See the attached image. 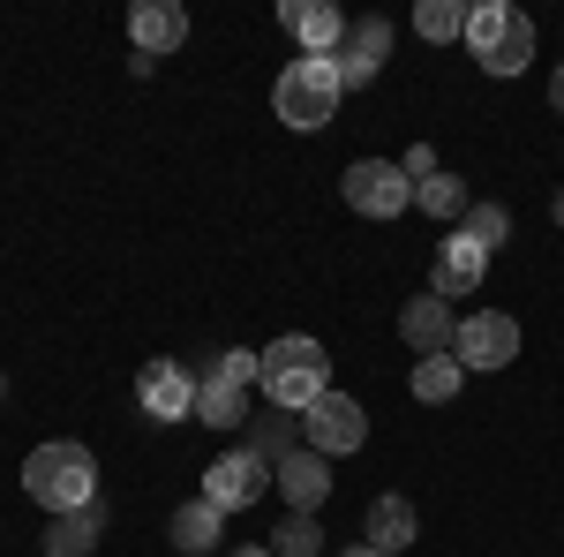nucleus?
Listing matches in <instances>:
<instances>
[{
  "mask_svg": "<svg viewBox=\"0 0 564 557\" xmlns=\"http://www.w3.org/2000/svg\"><path fill=\"white\" fill-rule=\"evenodd\" d=\"M459 234H475L481 249H505V242H512V212H505V204H467Z\"/></svg>",
  "mask_w": 564,
  "mask_h": 557,
  "instance_id": "nucleus-25",
  "label": "nucleus"
},
{
  "mask_svg": "<svg viewBox=\"0 0 564 557\" xmlns=\"http://www.w3.org/2000/svg\"><path fill=\"white\" fill-rule=\"evenodd\" d=\"M399 340L414 346L422 362H430V354H452V340H459V317H452V301H444V294H414L406 309H399Z\"/></svg>",
  "mask_w": 564,
  "mask_h": 557,
  "instance_id": "nucleus-12",
  "label": "nucleus"
},
{
  "mask_svg": "<svg viewBox=\"0 0 564 557\" xmlns=\"http://www.w3.org/2000/svg\"><path fill=\"white\" fill-rule=\"evenodd\" d=\"M384 61H391V23H384V15H354L347 45H339V84L369 90L377 76H384Z\"/></svg>",
  "mask_w": 564,
  "mask_h": 557,
  "instance_id": "nucleus-11",
  "label": "nucleus"
},
{
  "mask_svg": "<svg viewBox=\"0 0 564 557\" xmlns=\"http://www.w3.org/2000/svg\"><path fill=\"white\" fill-rule=\"evenodd\" d=\"M279 23L302 39V53H332V61H339V45H347V15H339L332 0H286Z\"/></svg>",
  "mask_w": 564,
  "mask_h": 557,
  "instance_id": "nucleus-15",
  "label": "nucleus"
},
{
  "mask_svg": "<svg viewBox=\"0 0 564 557\" xmlns=\"http://www.w3.org/2000/svg\"><path fill=\"white\" fill-rule=\"evenodd\" d=\"M414 527H422V513L406 505V497H369V543L377 550H391V557H406V543H414Z\"/></svg>",
  "mask_w": 564,
  "mask_h": 557,
  "instance_id": "nucleus-16",
  "label": "nucleus"
},
{
  "mask_svg": "<svg viewBox=\"0 0 564 557\" xmlns=\"http://www.w3.org/2000/svg\"><path fill=\"white\" fill-rule=\"evenodd\" d=\"M263 399L271 407H286V415H308L324 392H332V362H324V340H308V332H286V340L263 346Z\"/></svg>",
  "mask_w": 564,
  "mask_h": 557,
  "instance_id": "nucleus-2",
  "label": "nucleus"
},
{
  "mask_svg": "<svg viewBox=\"0 0 564 557\" xmlns=\"http://www.w3.org/2000/svg\"><path fill=\"white\" fill-rule=\"evenodd\" d=\"M129 39H135L143 61L181 53V45H188V8H174V0H135L129 8Z\"/></svg>",
  "mask_w": 564,
  "mask_h": 557,
  "instance_id": "nucleus-13",
  "label": "nucleus"
},
{
  "mask_svg": "<svg viewBox=\"0 0 564 557\" xmlns=\"http://www.w3.org/2000/svg\"><path fill=\"white\" fill-rule=\"evenodd\" d=\"M226 557H271V543H241V550H226Z\"/></svg>",
  "mask_w": 564,
  "mask_h": 557,
  "instance_id": "nucleus-28",
  "label": "nucleus"
},
{
  "mask_svg": "<svg viewBox=\"0 0 564 557\" xmlns=\"http://www.w3.org/2000/svg\"><path fill=\"white\" fill-rule=\"evenodd\" d=\"M339 557H391V550H377V543H354V550H339Z\"/></svg>",
  "mask_w": 564,
  "mask_h": 557,
  "instance_id": "nucleus-29",
  "label": "nucleus"
},
{
  "mask_svg": "<svg viewBox=\"0 0 564 557\" xmlns=\"http://www.w3.org/2000/svg\"><path fill=\"white\" fill-rule=\"evenodd\" d=\"M467 204H475V196H467V181H459V173L436 167L430 181H414V212H430L436 226H444V218H467Z\"/></svg>",
  "mask_w": 564,
  "mask_h": 557,
  "instance_id": "nucleus-21",
  "label": "nucleus"
},
{
  "mask_svg": "<svg viewBox=\"0 0 564 557\" xmlns=\"http://www.w3.org/2000/svg\"><path fill=\"white\" fill-rule=\"evenodd\" d=\"M459 369L475 377V369H505V362H520V324L505 317V309H475V317H459Z\"/></svg>",
  "mask_w": 564,
  "mask_h": 557,
  "instance_id": "nucleus-6",
  "label": "nucleus"
},
{
  "mask_svg": "<svg viewBox=\"0 0 564 557\" xmlns=\"http://www.w3.org/2000/svg\"><path fill=\"white\" fill-rule=\"evenodd\" d=\"M467 53H475L489 76H520L534 61V23H527L512 0H475L467 8Z\"/></svg>",
  "mask_w": 564,
  "mask_h": 557,
  "instance_id": "nucleus-4",
  "label": "nucleus"
},
{
  "mask_svg": "<svg viewBox=\"0 0 564 557\" xmlns=\"http://www.w3.org/2000/svg\"><path fill=\"white\" fill-rule=\"evenodd\" d=\"M481 279H489V249H481L475 234H459V226H452V234H444V242H436V271H430V294H444V301H467L481 287Z\"/></svg>",
  "mask_w": 564,
  "mask_h": 557,
  "instance_id": "nucleus-10",
  "label": "nucleus"
},
{
  "mask_svg": "<svg viewBox=\"0 0 564 557\" xmlns=\"http://www.w3.org/2000/svg\"><path fill=\"white\" fill-rule=\"evenodd\" d=\"M302 437H308V452L339 460V452H361L369 444V415H361V399H347V392H324L302 415Z\"/></svg>",
  "mask_w": 564,
  "mask_h": 557,
  "instance_id": "nucleus-7",
  "label": "nucleus"
},
{
  "mask_svg": "<svg viewBox=\"0 0 564 557\" xmlns=\"http://www.w3.org/2000/svg\"><path fill=\"white\" fill-rule=\"evenodd\" d=\"M135 407H143V422H188L196 415V369L188 362H143Z\"/></svg>",
  "mask_w": 564,
  "mask_h": 557,
  "instance_id": "nucleus-8",
  "label": "nucleus"
},
{
  "mask_svg": "<svg viewBox=\"0 0 564 557\" xmlns=\"http://www.w3.org/2000/svg\"><path fill=\"white\" fill-rule=\"evenodd\" d=\"M550 218H557V226H564V189H557V204H550Z\"/></svg>",
  "mask_w": 564,
  "mask_h": 557,
  "instance_id": "nucleus-30",
  "label": "nucleus"
},
{
  "mask_svg": "<svg viewBox=\"0 0 564 557\" xmlns=\"http://www.w3.org/2000/svg\"><path fill=\"white\" fill-rule=\"evenodd\" d=\"M399 167H406V181H430V173H436V151H430V143H414Z\"/></svg>",
  "mask_w": 564,
  "mask_h": 557,
  "instance_id": "nucleus-26",
  "label": "nucleus"
},
{
  "mask_svg": "<svg viewBox=\"0 0 564 557\" xmlns=\"http://www.w3.org/2000/svg\"><path fill=\"white\" fill-rule=\"evenodd\" d=\"M339 98H347V84H339V61L332 53H302V61H286L279 68V84H271V114L286 121V129H324L332 114H339Z\"/></svg>",
  "mask_w": 564,
  "mask_h": 557,
  "instance_id": "nucleus-3",
  "label": "nucleus"
},
{
  "mask_svg": "<svg viewBox=\"0 0 564 557\" xmlns=\"http://www.w3.org/2000/svg\"><path fill=\"white\" fill-rule=\"evenodd\" d=\"M98 527H106L98 505H90V513H61L53 527H45V557H90L98 550Z\"/></svg>",
  "mask_w": 564,
  "mask_h": 557,
  "instance_id": "nucleus-20",
  "label": "nucleus"
},
{
  "mask_svg": "<svg viewBox=\"0 0 564 557\" xmlns=\"http://www.w3.org/2000/svg\"><path fill=\"white\" fill-rule=\"evenodd\" d=\"M414 31H422L430 45L467 39V8H459V0H422V8H414Z\"/></svg>",
  "mask_w": 564,
  "mask_h": 557,
  "instance_id": "nucleus-24",
  "label": "nucleus"
},
{
  "mask_svg": "<svg viewBox=\"0 0 564 557\" xmlns=\"http://www.w3.org/2000/svg\"><path fill=\"white\" fill-rule=\"evenodd\" d=\"M271 557H324V527L316 513H286L271 527Z\"/></svg>",
  "mask_w": 564,
  "mask_h": 557,
  "instance_id": "nucleus-23",
  "label": "nucleus"
},
{
  "mask_svg": "<svg viewBox=\"0 0 564 557\" xmlns=\"http://www.w3.org/2000/svg\"><path fill=\"white\" fill-rule=\"evenodd\" d=\"M23 497H39L45 513H90L98 505V460H90L76 437H53L23 460Z\"/></svg>",
  "mask_w": 564,
  "mask_h": 557,
  "instance_id": "nucleus-1",
  "label": "nucleus"
},
{
  "mask_svg": "<svg viewBox=\"0 0 564 557\" xmlns=\"http://www.w3.org/2000/svg\"><path fill=\"white\" fill-rule=\"evenodd\" d=\"M241 429H249V452H257V460H271V468H279V460H294V452L308 444V437H302V422H294L286 407H271L263 422H241Z\"/></svg>",
  "mask_w": 564,
  "mask_h": 557,
  "instance_id": "nucleus-19",
  "label": "nucleus"
},
{
  "mask_svg": "<svg viewBox=\"0 0 564 557\" xmlns=\"http://www.w3.org/2000/svg\"><path fill=\"white\" fill-rule=\"evenodd\" d=\"M459 385H467L459 354H430V362H414V399H422V407H444V399H459Z\"/></svg>",
  "mask_w": 564,
  "mask_h": 557,
  "instance_id": "nucleus-22",
  "label": "nucleus"
},
{
  "mask_svg": "<svg viewBox=\"0 0 564 557\" xmlns=\"http://www.w3.org/2000/svg\"><path fill=\"white\" fill-rule=\"evenodd\" d=\"M196 422L204 429H241L249 422V392L226 377H196Z\"/></svg>",
  "mask_w": 564,
  "mask_h": 557,
  "instance_id": "nucleus-17",
  "label": "nucleus"
},
{
  "mask_svg": "<svg viewBox=\"0 0 564 557\" xmlns=\"http://www.w3.org/2000/svg\"><path fill=\"white\" fill-rule=\"evenodd\" d=\"M0 392H8V377H0Z\"/></svg>",
  "mask_w": 564,
  "mask_h": 557,
  "instance_id": "nucleus-31",
  "label": "nucleus"
},
{
  "mask_svg": "<svg viewBox=\"0 0 564 557\" xmlns=\"http://www.w3.org/2000/svg\"><path fill=\"white\" fill-rule=\"evenodd\" d=\"M271 490H279V497H286L294 513H316V505L332 497V460L302 444L294 460H279V468H271Z\"/></svg>",
  "mask_w": 564,
  "mask_h": 557,
  "instance_id": "nucleus-14",
  "label": "nucleus"
},
{
  "mask_svg": "<svg viewBox=\"0 0 564 557\" xmlns=\"http://www.w3.org/2000/svg\"><path fill=\"white\" fill-rule=\"evenodd\" d=\"M263 490H271V460H257L249 444L226 452V460H212V474H204V497H212L218 513H249Z\"/></svg>",
  "mask_w": 564,
  "mask_h": 557,
  "instance_id": "nucleus-9",
  "label": "nucleus"
},
{
  "mask_svg": "<svg viewBox=\"0 0 564 557\" xmlns=\"http://www.w3.org/2000/svg\"><path fill=\"white\" fill-rule=\"evenodd\" d=\"M339 196H347L361 218L414 212V181H406V167H399V159H354V167L339 173Z\"/></svg>",
  "mask_w": 564,
  "mask_h": 557,
  "instance_id": "nucleus-5",
  "label": "nucleus"
},
{
  "mask_svg": "<svg viewBox=\"0 0 564 557\" xmlns=\"http://www.w3.org/2000/svg\"><path fill=\"white\" fill-rule=\"evenodd\" d=\"M218 527H226V513H218L212 497H188V505L174 513V527H166V535H174V550H181V557H204V550L218 543Z\"/></svg>",
  "mask_w": 564,
  "mask_h": 557,
  "instance_id": "nucleus-18",
  "label": "nucleus"
},
{
  "mask_svg": "<svg viewBox=\"0 0 564 557\" xmlns=\"http://www.w3.org/2000/svg\"><path fill=\"white\" fill-rule=\"evenodd\" d=\"M550 106H557V114H564V68H557V76H550Z\"/></svg>",
  "mask_w": 564,
  "mask_h": 557,
  "instance_id": "nucleus-27",
  "label": "nucleus"
}]
</instances>
